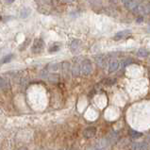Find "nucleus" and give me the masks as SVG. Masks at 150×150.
I'll return each mask as SVG.
<instances>
[{"instance_id": "0eeeda50", "label": "nucleus", "mask_w": 150, "mask_h": 150, "mask_svg": "<svg viewBox=\"0 0 150 150\" xmlns=\"http://www.w3.org/2000/svg\"><path fill=\"white\" fill-rule=\"evenodd\" d=\"M120 67V62L118 61H112L110 62V65H109V72L110 73H113V72H116Z\"/></svg>"}, {"instance_id": "20e7f679", "label": "nucleus", "mask_w": 150, "mask_h": 150, "mask_svg": "<svg viewBox=\"0 0 150 150\" xmlns=\"http://www.w3.org/2000/svg\"><path fill=\"white\" fill-rule=\"evenodd\" d=\"M129 148L130 150H148V144L145 142H134Z\"/></svg>"}, {"instance_id": "ddd939ff", "label": "nucleus", "mask_w": 150, "mask_h": 150, "mask_svg": "<svg viewBox=\"0 0 150 150\" xmlns=\"http://www.w3.org/2000/svg\"><path fill=\"white\" fill-rule=\"evenodd\" d=\"M59 48H61V45H59V44H53V45L49 47L48 51H49L50 53L57 52V51L59 50Z\"/></svg>"}, {"instance_id": "412c9836", "label": "nucleus", "mask_w": 150, "mask_h": 150, "mask_svg": "<svg viewBox=\"0 0 150 150\" xmlns=\"http://www.w3.org/2000/svg\"><path fill=\"white\" fill-rule=\"evenodd\" d=\"M19 150H28V148H25V147H22V148L19 149Z\"/></svg>"}, {"instance_id": "dca6fc26", "label": "nucleus", "mask_w": 150, "mask_h": 150, "mask_svg": "<svg viewBox=\"0 0 150 150\" xmlns=\"http://www.w3.org/2000/svg\"><path fill=\"white\" fill-rule=\"evenodd\" d=\"M106 145H107V144H98L97 145H96L95 147L91 148L90 150H105Z\"/></svg>"}, {"instance_id": "6ab92c4d", "label": "nucleus", "mask_w": 150, "mask_h": 150, "mask_svg": "<svg viewBox=\"0 0 150 150\" xmlns=\"http://www.w3.org/2000/svg\"><path fill=\"white\" fill-rule=\"evenodd\" d=\"M15 1V0H5V2L7 4H11V3H13Z\"/></svg>"}, {"instance_id": "1a4fd4ad", "label": "nucleus", "mask_w": 150, "mask_h": 150, "mask_svg": "<svg viewBox=\"0 0 150 150\" xmlns=\"http://www.w3.org/2000/svg\"><path fill=\"white\" fill-rule=\"evenodd\" d=\"M128 134H129V136L133 139H138V138H140V137L143 136V133H141V132H139V131H136L134 129L128 130Z\"/></svg>"}, {"instance_id": "9d476101", "label": "nucleus", "mask_w": 150, "mask_h": 150, "mask_svg": "<svg viewBox=\"0 0 150 150\" xmlns=\"http://www.w3.org/2000/svg\"><path fill=\"white\" fill-rule=\"evenodd\" d=\"M122 2L125 4V6L127 8H133L136 6L135 0H122Z\"/></svg>"}, {"instance_id": "6e6552de", "label": "nucleus", "mask_w": 150, "mask_h": 150, "mask_svg": "<svg viewBox=\"0 0 150 150\" xmlns=\"http://www.w3.org/2000/svg\"><path fill=\"white\" fill-rule=\"evenodd\" d=\"M149 55H150V52L145 48H140L137 51V56L141 58H147Z\"/></svg>"}, {"instance_id": "4468645a", "label": "nucleus", "mask_w": 150, "mask_h": 150, "mask_svg": "<svg viewBox=\"0 0 150 150\" xmlns=\"http://www.w3.org/2000/svg\"><path fill=\"white\" fill-rule=\"evenodd\" d=\"M12 58H13V55L12 54H8L6 57H4L2 59H1V63H7V62H10Z\"/></svg>"}, {"instance_id": "aec40b11", "label": "nucleus", "mask_w": 150, "mask_h": 150, "mask_svg": "<svg viewBox=\"0 0 150 150\" xmlns=\"http://www.w3.org/2000/svg\"><path fill=\"white\" fill-rule=\"evenodd\" d=\"M63 2H65V3H70V2H73L74 0H62Z\"/></svg>"}, {"instance_id": "9b49d317", "label": "nucleus", "mask_w": 150, "mask_h": 150, "mask_svg": "<svg viewBox=\"0 0 150 150\" xmlns=\"http://www.w3.org/2000/svg\"><path fill=\"white\" fill-rule=\"evenodd\" d=\"M72 73H73V76H78L80 74V64L79 63L74 64L73 69H72Z\"/></svg>"}, {"instance_id": "f03ea898", "label": "nucleus", "mask_w": 150, "mask_h": 150, "mask_svg": "<svg viewBox=\"0 0 150 150\" xmlns=\"http://www.w3.org/2000/svg\"><path fill=\"white\" fill-rule=\"evenodd\" d=\"M45 48V42L42 41V39L41 38H38L33 42V45L31 47V51L34 54H38V53H41L42 50Z\"/></svg>"}, {"instance_id": "2eb2a0df", "label": "nucleus", "mask_w": 150, "mask_h": 150, "mask_svg": "<svg viewBox=\"0 0 150 150\" xmlns=\"http://www.w3.org/2000/svg\"><path fill=\"white\" fill-rule=\"evenodd\" d=\"M7 81L4 79L2 76H0V91H1V90H4L6 87H7Z\"/></svg>"}, {"instance_id": "39448f33", "label": "nucleus", "mask_w": 150, "mask_h": 150, "mask_svg": "<svg viewBox=\"0 0 150 150\" xmlns=\"http://www.w3.org/2000/svg\"><path fill=\"white\" fill-rule=\"evenodd\" d=\"M82 48V42L80 40L76 39L71 42L70 49L72 51V53H79V51Z\"/></svg>"}, {"instance_id": "f3484780", "label": "nucleus", "mask_w": 150, "mask_h": 150, "mask_svg": "<svg viewBox=\"0 0 150 150\" xmlns=\"http://www.w3.org/2000/svg\"><path fill=\"white\" fill-rule=\"evenodd\" d=\"M29 42H30V39H28H28L25 40V42L23 44V47H22V48H19V49H20V50H24V49H25V48L27 47V46L28 45Z\"/></svg>"}, {"instance_id": "f8f14e48", "label": "nucleus", "mask_w": 150, "mask_h": 150, "mask_svg": "<svg viewBox=\"0 0 150 150\" xmlns=\"http://www.w3.org/2000/svg\"><path fill=\"white\" fill-rule=\"evenodd\" d=\"M30 8H24L22 11H21V17L22 18H27V17L29 15V13H30Z\"/></svg>"}, {"instance_id": "7ed1b4c3", "label": "nucleus", "mask_w": 150, "mask_h": 150, "mask_svg": "<svg viewBox=\"0 0 150 150\" xmlns=\"http://www.w3.org/2000/svg\"><path fill=\"white\" fill-rule=\"evenodd\" d=\"M132 34L130 29H124V30H121L117 32L115 35L113 36V40L114 41H120V40H124V39H127Z\"/></svg>"}, {"instance_id": "423d86ee", "label": "nucleus", "mask_w": 150, "mask_h": 150, "mask_svg": "<svg viewBox=\"0 0 150 150\" xmlns=\"http://www.w3.org/2000/svg\"><path fill=\"white\" fill-rule=\"evenodd\" d=\"M96 127H89L83 132L84 137L87 139L93 138V137L96 136Z\"/></svg>"}, {"instance_id": "a211bd4d", "label": "nucleus", "mask_w": 150, "mask_h": 150, "mask_svg": "<svg viewBox=\"0 0 150 150\" xmlns=\"http://www.w3.org/2000/svg\"><path fill=\"white\" fill-rule=\"evenodd\" d=\"M143 20H144L143 17H139V18H137V19H136V22H137V23H142V22H143Z\"/></svg>"}, {"instance_id": "f257e3e1", "label": "nucleus", "mask_w": 150, "mask_h": 150, "mask_svg": "<svg viewBox=\"0 0 150 150\" xmlns=\"http://www.w3.org/2000/svg\"><path fill=\"white\" fill-rule=\"evenodd\" d=\"M93 72V64L90 59H83L80 63V74L82 76H89Z\"/></svg>"}]
</instances>
